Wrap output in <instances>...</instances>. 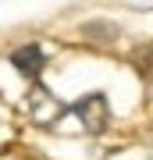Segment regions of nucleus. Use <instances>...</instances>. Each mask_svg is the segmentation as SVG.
Here are the masks:
<instances>
[{"label": "nucleus", "instance_id": "1", "mask_svg": "<svg viewBox=\"0 0 153 160\" xmlns=\"http://www.w3.org/2000/svg\"><path fill=\"white\" fill-rule=\"evenodd\" d=\"M64 114H75V118H79L82 132L100 135V132L110 125V103H107V96H103V92H85V96L75 100Z\"/></svg>", "mask_w": 153, "mask_h": 160}, {"label": "nucleus", "instance_id": "2", "mask_svg": "<svg viewBox=\"0 0 153 160\" xmlns=\"http://www.w3.org/2000/svg\"><path fill=\"white\" fill-rule=\"evenodd\" d=\"M25 110H28V118H32L36 125H46V128H50L54 121L64 118V110H68V107H64L50 89L32 86V92H28V100H25Z\"/></svg>", "mask_w": 153, "mask_h": 160}, {"label": "nucleus", "instance_id": "3", "mask_svg": "<svg viewBox=\"0 0 153 160\" xmlns=\"http://www.w3.org/2000/svg\"><path fill=\"white\" fill-rule=\"evenodd\" d=\"M11 64L18 75H25V78H39L43 64H46V53L39 43H28V46H18V50L11 53Z\"/></svg>", "mask_w": 153, "mask_h": 160}, {"label": "nucleus", "instance_id": "4", "mask_svg": "<svg viewBox=\"0 0 153 160\" xmlns=\"http://www.w3.org/2000/svg\"><path fill=\"white\" fill-rule=\"evenodd\" d=\"M135 68H139V75L153 78V46H146V50H139V53H135Z\"/></svg>", "mask_w": 153, "mask_h": 160}]
</instances>
